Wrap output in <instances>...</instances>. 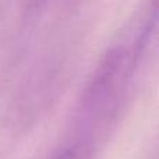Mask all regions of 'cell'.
Segmentation results:
<instances>
[{
    "instance_id": "2",
    "label": "cell",
    "mask_w": 159,
    "mask_h": 159,
    "mask_svg": "<svg viewBox=\"0 0 159 159\" xmlns=\"http://www.w3.org/2000/svg\"><path fill=\"white\" fill-rule=\"evenodd\" d=\"M95 154V144L92 141L75 138L60 148L50 159H92Z\"/></svg>"
},
{
    "instance_id": "1",
    "label": "cell",
    "mask_w": 159,
    "mask_h": 159,
    "mask_svg": "<svg viewBox=\"0 0 159 159\" xmlns=\"http://www.w3.org/2000/svg\"><path fill=\"white\" fill-rule=\"evenodd\" d=\"M140 66L135 43L109 48L88 78L75 109L77 137L96 143L115 123Z\"/></svg>"
},
{
    "instance_id": "3",
    "label": "cell",
    "mask_w": 159,
    "mask_h": 159,
    "mask_svg": "<svg viewBox=\"0 0 159 159\" xmlns=\"http://www.w3.org/2000/svg\"><path fill=\"white\" fill-rule=\"evenodd\" d=\"M152 7L155 10V16L157 18H159V0H152Z\"/></svg>"
}]
</instances>
